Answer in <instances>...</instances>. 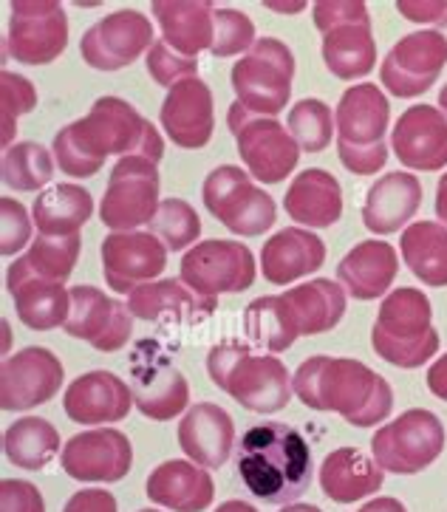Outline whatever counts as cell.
I'll use <instances>...</instances> for the list:
<instances>
[{
	"label": "cell",
	"mask_w": 447,
	"mask_h": 512,
	"mask_svg": "<svg viewBox=\"0 0 447 512\" xmlns=\"http://www.w3.org/2000/svg\"><path fill=\"white\" fill-rule=\"evenodd\" d=\"M51 150L63 173L74 179H91L114 153H119V159L139 153L159 162L165 153V142L131 102L100 97L83 119L71 122L54 136Z\"/></svg>",
	"instance_id": "cell-1"
},
{
	"label": "cell",
	"mask_w": 447,
	"mask_h": 512,
	"mask_svg": "<svg viewBox=\"0 0 447 512\" xmlns=\"http://www.w3.org/2000/svg\"><path fill=\"white\" fill-rule=\"evenodd\" d=\"M292 391L312 411L340 413L354 428L385 422L394 391L377 371L348 357H309L292 377Z\"/></svg>",
	"instance_id": "cell-2"
},
{
	"label": "cell",
	"mask_w": 447,
	"mask_h": 512,
	"mask_svg": "<svg viewBox=\"0 0 447 512\" xmlns=\"http://www.w3.org/2000/svg\"><path fill=\"white\" fill-rule=\"evenodd\" d=\"M238 476L264 504H295L312 484V450L303 433L281 422L255 425L238 445Z\"/></svg>",
	"instance_id": "cell-3"
},
{
	"label": "cell",
	"mask_w": 447,
	"mask_h": 512,
	"mask_svg": "<svg viewBox=\"0 0 447 512\" xmlns=\"http://www.w3.org/2000/svg\"><path fill=\"white\" fill-rule=\"evenodd\" d=\"M207 371L224 394L255 413H278L292 399V377L272 354H255L247 343L227 340L210 348Z\"/></svg>",
	"instance_id": "cell-4"
},
{
	"label": "cell",
	"mask_w": 447,
	"mask_h": 512,
	"mask_svg": "<svg viewBox=\"0 0 447 512\" xmlns=\"http://www.w3.org/2000/svg\"><path fill=\"white\" fill-rule=\"evenodd\" d=\"M371 346L385 363L419 368L439 351V331L433 329V309L422 289L399 286L382 300Z\"/></svg>",
	"instance_id": "cell-5"
},
{
	"label": "cell",
	"mask_w": 447,
	"mask_h": 512,
	"mask_svg": "<svg viewBox=\"0 0 447 512\" xmlns=\"http://www.w3.org/2000/svg\"><path fill=\"white\" fill-rule=\"evenodd\" d=\"M315 26L323 34V63L337 80H363L377 66L371 15L360 0H320Z\"/></svg>",
	"instance_id": "cell-6"
},
{
	"label": "cell",
	"mask_w": 447,
	"mask_h": 512,
	"mask_svg": "<svg viewBox=\"0 0 447 512\" xmlns=\"http://www.w3.org/2000/svg\"><path fill=\"white\" fill-rule=\"evenodd\" d=\"M235 102L258 116H275L292 100L295 54L275 37H258L255 46L232 66Z\"/></svg>",
	"instance_id": "cell-7"
},
{
	"label": "cell",
	"mask_w": 447,
	"mask_h": 512,
	"mask_svg": "<svg viewBox=\"0 0 447 512\" xmlns=\"http://www.w3.org/2000/svg\"><path fill=\"white\" fill-rule=\"evenodd\" d=\"M227 125L235 136L238 156L252 179L261 184H278L298 167V142L278 119L252 114L241 102H232Z\"/></svg>",
	"instance_id": "cell-8"
},
{
	"label": "cell",
	"mask_w": 447,
	"mask_h": 512,
	"mask_svg": "<svg viewBox=\"0 0 447 512\" xmlns=\"http://www.w3.org/2000/svg\"><path fill=\"white\" fill-rule=\"evenodd\" d=\"M445 442L447 433L439 416L425 408H411L374 433L371 453L385 473L414 476L442 456Z\"/></svg>",
	"instance_id": "cell-9"
},
{
	"label": "cell",
	"mask_w": 447,
	"mask_h": 512,
	"mask_svg": "<svg viewBox=\"0 0 447 512\" xmlns=\"http://www.w3.org/2000/svg\"><path fill=\"white\" fill-rule=\"evenodd\" d=\"M159 187V162L139 153L122 156L102 196L100 221L114 232H136L142 224H150L162 204Z\"/></svg>",
	"instance_id": "cell-10"
},
{
	"label": "cell",
	"mask_w": 447,
	"mask_h": 512,
	"mask_svg": "<svg viewBox=\"0 0 447 512\" xmlns=\"http://www.w3.org/2000/svg\"><path fill=\"white\" fill-rule=\"evenodd\" d=\"M204 207L235 235L255 238L275 224V201L252 184L247 170L235 165L216 167L201 187Z\"/></svg>",
	"instance_id": "cell-11"
},
{
	"label": "cell",
	"mask_w": 447,
	"mask_h": 512,
	"mask_svg": "<svg viewBox=\"0 0 447 512\" xmlns=\"http://www.w3.org/2000/svg\"><path fill=\"white\" fill-rule=\"evenodd\" d=\"M179 281L210 300L247 292L255 281V258L241 241H201L182 258Z\"/></svg>",
	"instance_id": "cell-12"
},
{
	"label": "cell",
	"mask_w": 447,
	"mask_h": 512,
	"mask_svg": "<svg viewBox=\"0 0 447 512\" xmlns=\"http://www.w3.org/2000/svg\"><path fill=\"white\" fill-rule=\"evenodd\" d=\"M68 46V17L57 0H15L6 54L26 66L54 63Z\"/></svg>",
	"instance_id": "cell-13"
},
{
	"label": "cell",
	"mask_w": 447,
	"mask_h": 512,
	"mask_svg": "<svg viewBox=\"0 0 447 512\" xmlns=\"http://www.w3.org/2000/svg\"><path fill=\"white\" fill-rule=\"evenodd\" d=\"M445 66L447 37L439 29H422L394 43L382 60L380 80L399 100H414L431 91Z\"/></svg>",
	"instance_id": "cell-14"
},
{
	"label": "cell",
	"mask_w": 447,
	"mask_h": 512,
	"mask_svg": "<svg viewBox=\"0 0 447 512\" xmlns=\"http://www.w3.org/2000/svg\"><path fill=\"white\" fill-rule=\"evenodd\" d=\"M133 405L153 422H167L187 408L190 385L156 343H139L131 354Z\"/></svg>",
	"instance_id": "cell-15"
},
{
	"label": "cell",
	"mask_w": 447,
	"mask_h": 512,
	"mask_svg": "<svg viewBox=\"0 0 447 512\" xmlns=\"http://www.w3.org/2000/svg\"><path fill=\"white\" fill-rule=\"evenodd\" d=\"M153 26L136 9H119L105 15L83 34L80 54L97 71H119L139 60L145 51L153 49Z\"/></svg>",
	"instance_id": "cell-16"
},
{
	"label": "cell",
	"mask_w": 447,
	"mask_h": 512,
	"mask_svg": "<svg viewBox=\"0 0 447 512\" xmlns=\"http://www.w3.org/2000/svg\"><path fill=\"white\" fill-rule=\"evenodd\" d=\"M167 252L153 232H111L100 249L105 283L116 295H131L165 272Z\"/></svg>",
	"instance_id": "cell-17"
},
{
	"label": "cell",
	"mask_w": 447,
	"mask_h": 512,
	"mask_svg": "<svg viewBox=\"0 0 447 512\" xmlns=\"http://www.w3.org/2000/svg\"><path fill=\"white\" fill-rule=\"evenodd\" d=\"M63 363L49 348L29 346L9 357L0 371V408L29 411L57 397L63 385Z\"/></svg>",
	"instance_id": "cell-18"
},
{
	"label": "cell",
	"mask_w": 447,
	"mask_h": 512,
	"mask_svg": "<svg viewBox=\"0 0 447 512\" xmlns=\"http://www.w3.org/2000/svg\"><path fill=\"white\" fill-rule=\"evenodd\" d=\"M63 329L71 337L91 343L102 354H111L131 340L133 314L128 303L108 298L94 286H74L71 289V312H68Z\"/></svg>",
	"instance_id": "cell-19"
},
{
	"label": "cell",
	"mask_w": 447,
	"mask_h": 512,
	"mask_svg": "<svg viewBox=\"0 0 447 512\" xmlns=\"http://www.w3.org/2000/svg\"><path fill=\"white\" fill-rule=\"evenodd\" d=\"M63 470L77 481H105L114 484L131 473V439L116 428H94L71 436L63 445Z\"/></svg>",
	"instance_id": "cell-20"
},
{
	"label": "cell",
	"mask_w": 447,
	"mask_h": 512,
	"mask_svg": "<svg viewBox=\"0 0 447 512\" xmlns=\"http://www.w3.org/2000/svg\"><path fill=\"white\" fill-rule=\"evenodd\" d=\"M391 150L408 170H442L447 165V116L433 105H411L394 125Z\"/></svg>",
	"instance_id": "cell-21"
},
{
	"label": "cell",
	"mask_w": 447,
	"mask_h": 512,
	"mask_svg": "<svg viewBox=\"0 0 447 512\" xmlns=\"http://www.w3.org/2000/svg\"><path fill=\"white\" fill-rule=\"evenodd\" d=\"M162 128L173 139V145L199 150L210 142L216 116H213V91L199 77L173 85L162 102Z\"/></svg>",
	"instance_id": "cell-22"
},
{
	"label": "cell",
	"mask_w": 447,
	"mask_h": 512,
	"mask_svg": "<svg viewBox=\"0 0 447 512\" xmlns=\"http://www.w3.org/2000/svg\"><path fill=\"white\" fill-rule=\"evenodd\" d=\"M68 419L80 425L122 422L133 408V391L114 371H91L68 385L63 399Z\"/></svg>",
	"instance_id": "cell-23"
},
{
	"label": "cell",
	"mask_w": 447,
	"mask_h": 512,
	"mask_svg": "<svg viewBox=\"0 0 447 512\" xmlns=\"http://www.w3.org/2000/svg\"><path fill=\"white\" fill-rule=\"evenodd\" d=\"M391 105L374 83H357L337 102V145L346 148H377L385 142Z\"/></svg>",
	"instance_id": "cell-24"
},
{
	"label": "cell",
	"mask_w": 447,
	"mask_h": 512,
	"mask_svg": "<svg viewBox=\"0 0 447 512\" xmlns=\"http://www.w3.org/2000/svg\"><path fill=\"white\" fill-rule=\"evenodd\" d=\"M179 445L190 462L201 464L207 470L224 467L235 445L232 416L213 402H199L179 422Z\"/></svg>",
	"instance_id": "cell-25"
},
{
	"label": "cell",
	"mask_w": 447,
	"mask_h": 512,
	"mask_svg": "<svg viewBox=\"0 0 447 512\" xmlns=\"http://www.w3.org/2000/svg\"><path fill=\"white\" fill-rule=\"evenodd\" d=\"M346 300V289L329 278H317L295 289H286L281 295L283 312H286L295 340L300 334L312 337V334L332 331L346 314Z\"/></svg>",
	"instance_id": "cell-26"
},
{
	"label": "cell",
	"mask_w": 447,
	"mask_h": 512,
	"mask_svg": "<svg viewBox=\"0 0 447 512\" xmlns=\"http://www.w3.org/2000/svg\"><path fill=\"white\" fill-rule=\"evenodd\" d=\"M145 493L153 504L173 512H204L213 504L216 487L207 467L187 459H173L150 473Z\"/></svg>",
	"instance_id": "cell-27"
},
{
	"label": "cell",
	"mask_w": 447,
	"mask_h": 512,
	"mask_svg": "<svg viewBox=\"0 0 447 512\" xmlns=\"http://www.w3.org/2000/svg\"><path fill=\"white\" fill-rule=\"evenodd\" d=\"M326 261V244L315 232L289 227L275 232L261 249L264 278L275 286H289L317 272Z\"/></svg>",
	"instance_id": "cell-28"
},
{
	"label": "cell",
	"mask_w": 447,
	"mask_h": 512,
	"mask_svg": "<svg viewBox=\"0 0 447 512\" xmlns=\"http://www.w3.org/2000/svg\"><path fill=\"white\" fill-rule=\"evenodd\" d=\"M153 15L162 26V40L184 57L199 60V51L213 46L216 6L210 0H156Z\"/></svg>",
	"instance_id": "cell-29"
},
{
	"label": "cell",
	"mask_w": 447,
	"mask_h": 512,
	"mask_svg": "<svg viewBox=\"0 0 447 512\" xmlns=\"http://www.w3.org/2000/svg\"><path fill=\"white\" fill-rule=\"evenodd\" d=\"M422 204V184L414 173H385L368 187L363 224L374 235H391L405 227Z\"/></svg>",
	"instance_id": "cell-30"
},
{
	"label": "cell",
	"mask_w": 447,
	"mask_h": 512,
	"mask_svg": "<svg viewBox=\"0 0 447 512\" xmlns=\"http://www.w3.org/2000/svg\"><path fill=\"white\" fill-rule=\"evenodd\" d=\"M397 272V249L388 241H363L337 264V281L354 300H377L394 286Z\"/></svg>",
	"instance_id": "cell-31"
},
{
	"label": "cell",
	"mask_w": 447,
	"mask_h": 512,
	"mask_svg": "<svg viewBox=\"0 0 447 512\" xmlns=\"http://www.w3.org/2000/svg\"><path fill=\"white\" fill-rule=\"evenodd\" d=\"M6 289L15 298L17 317L23 326L34 331H49L57 326H66L71 312V292L57 281L34 278L26 272H17L9 266L6 272Z\"/></svg>",
	"instance_id": "cell-32"
},
{
	"label": "cell",
	"mask_w": 447,
	"mask_h": 512,
	"mask_svg": "<svg viewBox=\"0 0 447 512\" xmlns=\"http://www.w3.org/2000/svg\"><path fill=\"white\" fill-rule=\"evenodd\" d=\"M283 207L298 224L323 230L337 224L343 215V187L329 170L309 167L292 179L283 196Z\"/></svg>",
	"instance_id": "cell-33"
},
{
	"label": "cell",
	"mask_w": 447,
	"mask_h": 512,
	"mask_svg": "<svg viewBox=\"0 0 447 512\" xmlns=\"http://www.w3.org/2000/svg\"><path fill=\"white\" fill-rule=\"evenodd\" d=\"M382 481L385 470L360 447L332 450L320 467V487L337 504H354L360 498L374 496Z\"/></svg>",
	"instance_id": "cell-34"
},
{
	"label": "cell",
	"mask_w": 447,
	"mask_h": 512,
	"mask_svg": "<svg viewBox=\"0 0 447 512\" xmlns=\"http://www.w3.org/2000/svg\"><path fill=\"white\" fill-rule=\"evenodd\" d=\"M128 309L139 320L199 323L216 309V300L201 298L182 281H150L128 295Z\"/></svg>",
	"instance_id": "cell-35"
},
{
	"label": "cell",
	"mask_w": 447,
	"mask_h": 512,
	"mask_svg": "<svg viewBox=\"0 0 447 512\" xmlns=\"http://www.w3.org/2000/svg\"><path fill=\"white\" fill-rule=\"evenodd\" d=\"M91 213H94V199L85 187L54 184L34 199L32 221L40 235L68 238V235H80V227H85Z\"/></svg>",
	"instance_id": "cell-36"
},
{
	"label": "cell",
	"mask_w": 447,
	"mask_h": 512,
	"mask_svg": "<svg viewBox=\"0 0 447 512\" xmlns=\"http://www.w3.org/2000/svg\"><path fill=\"white\" fill-rule=\"evenodd\" d=\"M402 261L425 286H447V227L439 221H414L402 232Z\"/></svg>",
	"instance_id": "cell-37"
},
{
	"label": "cell",
	"mask_w": 447,
	"mask_h": 512,
	"mask_svg": "<svg viewBox=\"0 0 447 512\" xmlns=\"http://www.w3.org/2000/svg\"><path fill=\"white\" fill-rule=\"evenodd\" d=\"M6 459L23 470H43L60 453V433L49 419L26 416L3 433Z\"/></svg>",
	"instance_id": "cell-38"
},
{
	"label": "cell",
	"mask_w": 447,
	"mask_h": 512,
	"mask_svg": "<svg viewBox=\"0 0 447 512\" xmlns=\"http://www.w3.org/2000/svg\"><path fill=\"white\" fill-rule=\"evenodd\" d=\"M77 255H80V235H68V238L37 235V241H32V249L23 258H17L12 269L34 275V278L66 283L68 275L74 272Z\"/></svg>",
	"instance_id": "cell-39"
},
{
	"label": "cell",
	"mask_w": 447,
	"mask_h": 512,
	"mask_svg": "<svg viewBox=\"0 0 447 512\" xmlns=\"http://www.w3.org/2000/svg\"><path fill=\"white\" fill-rule=\"evenodd\" d=\"M54 156L37 142H17L9 150H3V184L17 193L43 190L54 176Z\"/></svg>",
	"instance_id": "cell-40"
},
{
	"label": "cell",
	"mask_w": 447,
	"mask_h": 512,
	"mask_svg": "<svg viewBox=\"0 0 447 512\" xmlns=\"http://www.w3.org/2000/svg\"><path fill=\"white\" fill-rule=\"evenodd\" d=\"M244 326H247L249 340L269 354L286 351L295 343V334L289 329V320L283 312L281 295L252 300L247 306V314H244Z\"/></svg>",
	"instance_id": "cell-41"
},
{
	"label": "cell",
	"mask_w": 447,
	"mask_h": 512,
	"mask_svg": "<svg viewBox=\"0 0 447 512\" xmlns=\"http://www.w3.org/2000/svg\"><path fill=\"white\" fill-rule=\"evenodd\" d=\"M337 131L332 108L323 100H300L289 111V133L295 136L300 150L320 153L332 145V136Z\"/></svg>",
	"instance_id": "cell-42"
},
{
	"label": "cell",
	"mask_w": 447,
	"mask_h": 512,
	"mask_svg": "<svg viewBox=\"0 0 447 512\" xmlns=\"http://www.w3.org/2000/svg\"><path fill=\"white\" fill-rule=\"evenodd\" d=\"M150 232L170 252H179L190 247L193 241H199L201 218L184 199H165L150 221Z\"/></svg>",
	"instance_id": "cell-43"
},
{
	"label": "cell",
	"mask_w": 447,
	"mask_h": 512,
	"mask_svg": "<svg viewBox=\"0 0 447 512\" xmlns=\"http://www.w3.org/2000/svg\"><path fill=\"white\" fill-rule=\"evenodd\" d=\"M34 105H37L34 85L20 74L3 71L0 74V128H3L0 142H3V150L12 148V139L17 133V119L34 111Z\"/></svg>",
	"instance_id": "cell-44"
},
{
	"label": "cell",
	"mask_w": 447,
	"mask_h": 512,
	"mask_svg": "<svg viewBox=\"0 0 447 512\" xmlns=\"http://www.w3.org/2000/svg\"><path fill=\"white\" fill-rule=\"evenodd\" d=\"M252 46H255L252 20L238 9H216V34H213L210 54L224 60V57H235L241 51H249Z\"/></svg>",
	"instance_id": "cell-45"
},
{
	"label": "cell",
	"mask_w": 447,
	"mask_h": 512,
	"mask_svg": "<svg viewBox=\"0 0 447 512\" xmlns=\"http://www.w3.org/2000/svg\"><path fill=\"white\" fill-rule=\"evenodd\" d=\"M148 74L162 85V88H173V85L184 83L190 77H199V60L184 57L176 49H170L165 40H156L153 49L148 51Z\"/></svg>",
	"instance_id": "cell-46"
},
{
	"label": "cell",
	"mask_w": 447,
	"mask_h": 512,
	"mask_svg": "<svg viewBox=\"0 0 447 512\" xmlns=\"http://www.w3.org/2000/svg\"><path fill=\"white\" fill-rule=\"evenodd\" d=\"M32 241V218L20 201L0 199V252L15 255Z\"/></svg>",
	"instance_id": "cell-47"
},
{
	"label": "cell",
	"mask_w": 447,
	"mask_h": 512,
	"mask_svg": "<svg viewBox=\"0 0 447 512\" xmlns=\"http://www.w3.org/2000/svg\"><path fill=\"white\" fill-rule=\"evenodd\" d=\"M0 512H46L40 490L20 479H3L0 484Z\"/></svg>",
	"instance_id": "cell-48"
},
{
	"label": "cell",
	"mask_w": 447,
	"mask_h": 512,
	"mask_svg": "<svg viewBox=\"0 0 447 512\" xmlns=\"http://www.w3.org/2000/svg\"><path fill=\"white\" fill-rule=\"evenodd\" d=\"M337 156H340L343 167H348L351 173L374 176L388 162V145L385 142L377 145V148H346V145H337Z\"/></svg>",
	"instance_id": "cell-49"
},
{
	"label": "cell",
	"mask_w": 447,
	"mask_h": 512,
	"mask_svg": "<svg viewBox=\"0 0 447 512\" xmlns=\"http://www.w3.org/2000/svg\"><path fill=\"white\" fill-rule=\"evenodd\" d=\"M63 512H116V498L108 490H80L68 498Z\"/></svg>",
	"instance_id": "cell-50"
},
{
	"label": "cell",
	"mask_w": 447,
	"mask_h": 512,
	"mask_svg": "<svg viewBox=\"0 0 447 512\" xmlns=\"http://www.w3.org/2000/svg\"><path fill=\"white\" fill-rule=\"evenodd\" d=\"M399 12L414 23H442L447 17V3H399Z\"/></svg>",
	"instance_id": "cell-51"
},
{
	"label": "cell",
	"mask_w": 447,
	"mask_h": 512,
	"mask_svg": "<svg viewBox=\"0 0 447 512\" xmlns=\"http://www.w3.org/2000/svg\"><path fill=\"white\" fill-rule=\"evenodd\" d=\"M428 388H431L433 397L445 399L447 402V354H442V357L428 368Z\"/></svg>",
	"instance_id": "cell-52"
},
{
	"label": "cell",
	"mask_w": 447,
	"mask_h": 512,
	"mask_svg": "<svg viewBox=\"0 0 447 512\" xmlns=\"http://www.w3.org/2000/svg\"><path fill=\"white\" fill-rule=\"evenodd\" d=\"M360 512H408V510H405V504H402L399 498L382 496V498H374V501H368Z\"/></svg>",
	"instance_id": "cell-53"
},
{
	"label": "cell",
	"mask_w": 447,
	"mask_h": 512,
	"mask_svg": "<svg viewBox=\"0 0 447 512\" xmlns=\"http://www.w3.org/2000/svg\"><path fill=\"white\" fill-rule=\"evenodd\" d=\"M436 218L447 227V173L436 184Z\"/></svg>",
	"instance_id": "cell-54"
},
{
	"label": "cell",
	"mask_w": 447,
	"mask_h": 512,
	"mask_svg": "<svg viewBox=\"0 0 447 512\" xmlns=\"http://www.w3.org/2000/svg\"><path fill=\"white\" fill-rule=\"evenodd\" d=\"M216 512H258V510H255L252 504H247V501H224Z\"/></svg>",
	"instance_id": "cell-55"
},
{
	"label": "cell",
	"mask_w": 447,
	"mask_h": 512,
	"mask_svg": "<svg viewBox=\"0 0 447 512\" xmlns=\"http://www.w3.org/2000/svg\"><path fill=\"white\" fill-rule=\"evenodd\" d=\"M281 512H323L315 504H286Z\"/></svg>",
	"instance_id": "cell-56"
},
{
	"label": "cell",
	"mask_w": 447,
	"mask_h": 512,
	"mask_svg": "<svg viewBox=\"0 0 447 512\" xmlns=\"http://www.w3.org/2000/svg\"><path fill=\"white\" fill-rule=\"evenodd\" d=\"M439 111L447 116V83H445V88L439 91Z\"/></svg>",
	"instance_id": "cell-57"
},
{
	"label": "cell",
	"mask_w": 447,
	"mask_h": 512,
	"mask_svg": "<svg viewBox=\"0 0 447 512\" xmlns=\"http://www.w3.org/2000/svg\"><path fill=\"white\" fill-rule=\"evenodd\" d=\"M439 32H442L447 37V17H445V20H442V23H439Z\"/></svg>",
	"instance_id": "cell-58"
},
{
	"label": "cell",
	"mask_w": 447,
	"mask_h": 512,
	"mask_svg": "<svg viewBox=\"0 0 447 512\" xmlns=\"http://www.w3.org/2000/svg\"><path fill=\"white\" fill-rule=\"evenodd\" d=\"M139 512H159V510H139Z\"/></svg>",
	"instance_id": "cell-59"
}]
</instances>
